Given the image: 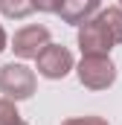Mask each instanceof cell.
<instances>
[{
	"instance_id": "cell-1",
	"label": "cell",
	"mask_w": 122,
	"mask_h": 125,
	"mask_svg": "<svg viewBox=\"0 0 122 125\" xmlns=\"http://www.w3.org/2000/svg\"><path fill=\"white\" fill-rule=\"evenodd\" d=\"M76 41L81 55H111V50L122 44V9L119 6L99 9L93 18L79 23Z\"/></svg>"
},
{
	"instance_id": "cell-2",
	"label": "cell",
	"mask_w": 122,
	"mask_h": 125,
	"mask_svg": "<svg viewBox=\"0 0 122 125\" xmlns=\"http://www.w3.org/2000/svg\"><path fill=\"white\" fill-rule=\"evenodd\" d=\"M35 90H38V79L32 67H26L23 61L0 64V93L6 99L23 102V99H32Z\"/></svg>"
},
{
	"instance_id": "cell-3",
	"label": "cell",
	"mask_w": 122,
	"mask_h": 125,
	"mask_svg": "<svg viewBox=\"0 0 122 125\" xmlns=\"http://www.w3.org/2000/svg\"><path fill=\"white\" fill-rule=\"evenodd\" d=\"M81 87L87 90H108L116 82V64L111 55H81V61L73 67Z\"/></svg>"
},
{
	"instance_id": "cell-4",
	"label": "cell",
	"mask_w": 122,
	"mask_h": 125,
	"mask_svg": "<svg viewBox=\"0 0 122 125\" xmlns=\"http://www.w3.org/2000/svg\"><path fill=\"white\" fill-rule=\"evenodd\" d=\"M73 67H76L73 52H70L64 44H52V41H50V44L35 55V70H38V76H44V79H50V82L64 79Z\"/></svg>"
},
{
	"instance_id": "cell-5",
	"label": "cell",
	"mask_w": 122,
	"mask_h": 125,
	"mask_svg": "<svg viewBox=\"0 0 122 125\" xmlns=\"http://www.w3.org/2000/svg\"><path fill=\"white\" fill-rule=\"evenodd\" d=\"M47 44H50V29H47L44 23H29V26H20V29L15 32L9 50H12L20 61H29V58H35Z\"/></svg>"
},
{
	"instance_id": "cell-6",
	"label": "cell",
	"mask_w": 122,
	"mask_h": 125,
	"mask_svg": "<svg viewBox=\"0 0 122 125\" xmlns=\"http://www.w3.org/2000/svg\"><path fill=\"white\" fill-rule=\"evenodd\" d=\"M99 6H102V0H61L55 15H58L64 23L79 26V23H84L87 18H93L99 12Z\"/></svg>"
},
{
	"instance_id": "cell-7",
	"label": "cell",
	"mask_w": 122,
	"mask_h": 125,
	"mask_svg": "<svg viewBox=\"0 0 122 125\" xmlns=\"http://www.w3.org/2000/svg\"><path fill=\"white\" fill-rule=\"evenodd\" d=\"M0 12L9 21H23L35 9H32V0H0Z\"/></svg>"
},
{
	"instance_id": "cell-8",
	"label": "cell",
	"mask_w": 122,
	"mask_h": 125,
	"mask_svg": "<svg viewBox=\"0 0 122 125\" xmlns=\"http://www.w3.org/2000/svg\"><path fill=\"white\" fill-rule=\"evenodd\" d=\"M20 122V114H18V102L12 99H0V125H18Z\"/></svg>"
},
{
	"instance_id": "cell-9",
	"label": "cell",
	"mask_w": 122,
	"mask_h": 125,
	"mask_svg": "<svg viewBox=\"0 0 122 125\" xmlns=\"http://www.w3.org/2000/svg\"><path fill=\"white\" fill-rule=\"evenodd\" d=\"M61 125H111L105 116H93V114H87V116H70V119H64Z\"/></svg>"
},
{
	"instance_id": "cell-10",
	"label": "cell",
	"mask_w": 122,
	"mask_h": 125,
	"mask_svg": "<svg viewBox=\"0 0 122 125\" xmlns=\"http://www.w3.org/2000/svg\"><path fill=\"white\" fill-rule=\"evenodd\" d=\"M58 3L61 0H32V9H38V12H58Z\"/></svg>"
},
{
	"instance_id": "cell-11",
	"label": "cell",
	"mask_w": 122,
	"mask_h": 125,
	"mask_svg": "<svg viewBox=\"0 0 122 125\" xmlns=\"http://www.w3.org/2000/svg\"><path fill=\"white\" fill-rule=\"evenodd\" d=\"M3 50H9V38H6V29L0 26V52H3Z\"/></svg>"
},
{
	"instance_id": "cell-12",
	"label": "cell",
	"mask_w": 122,
	"mask_h": 125,
	"mask_svg": "<svg viewBox=\"0 0 122 125\" xmlns=\"http://www.w3.org/2000/svg\"><path fill=\"white\" fill-rule=\"evenodd\" d=\"M18 125H29V122H23V119H20V122H18Z\"/></svg>"
},
{
	"instance_id": "cell-13",
	"label": "cell",
	"mask_w": 122,
	"mask_h": 125,
	"mask_svg": "<svg viewBox=\"0 0 122 125\" xmlns=\"http://www.w3.org/2000/svg\"><path fill=\"white\" fill-rule=\"evenodd\" d=\"M119 9H122V0H119Z\"/></svg>"
}]
</instances>
